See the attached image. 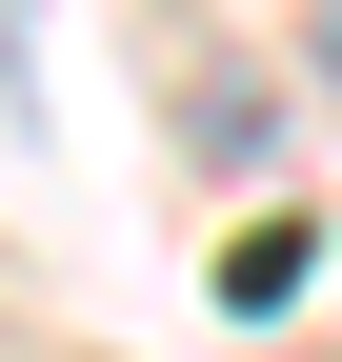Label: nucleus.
Segmentation results:
<instances>
[{"label": "nucleus", "instance_id": "1", "mask_svg": "<svg viewBox=\"0 0 342 362\" xmlns=\"http://www.w3.org/2000/svg\"><path fill=\"white\" fill-rule=\"evenodd\" d=\"M322 21H342V0H322Z\"/></svg>", "mask_w": 342, "mask_h": 362}]
</instances>
